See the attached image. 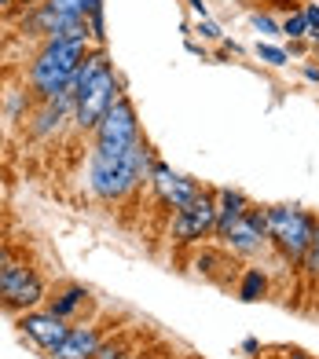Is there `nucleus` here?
<instances>
[{
    "instance_id": "10",
    "label": "nucleus",
    "mask_w": 319,
    "mask_h": 359,
    "mask_svg": "<svg viewBox=\"0 0 319 359\" xmlns=\"http://www.w3.org/2000/svg\"><path fill=\"white\" fill-rule=\"evenodd\" d=\"M19 326H22V334L34 341L37 348H44L48 355H52L62 341H67V334H70L67 319H59V316H52V312H26V316L19 319Z\"/></svg>"
},
{
    "instance_id": "14",
    "label": "nucleus",
    "mask_w": 319,
    "mask_h": 359,
    "mask_svg": "<svg viewBox=\"0 0 319 359\" xmlns=\"http://www.w3.org/2000/svg\"><path fill=\"white\" fill-rule=\"evenodd\" d=\"M88 301H92V293H88L85 286H62V290L55 293V297L48 301V312L70 323V319H77V316L85 312Z\"/></svg>"
},
{
    "instance_id": "13",
    "label": "nucleus",
    "mask_w": 319,
    "mask_h": 359,
    "mask_svg": "<svg viewBox=\"0 0 319 359\" xmlns=\"http://www.w3.org/2000/svg\"><path fill=\"white\" fill-rule=\"evenodd\" d=\"M213 202H217V238H224L228 231H231V224L238 220L250 209V202H246V194L243 191H231V187H220V191H213Z\"/></svg>"
},
{
    "instance_id": "11",
    "label": "nucleus",
    "mask_w": 319,
    "mask_h": 359,
    "mask_svg": "<svg viewBox=\"0 0 319 359\" xmlns=\"http://www.w3.org/2000/svg\"><path fill=\"white\" fill-rule=\"evenodd\" d=\"M107 341V330L100 323H81V326H70L67 341L52 352V359H92L100 352V345Z\"/></svg>"
},
{
    "instance_id": "18",
    "label": "nucleus",
    "mask_w": 319,
    "mask_h": 359,
    "mask_svg": "<svg viewBox=\"0 0 319 359\" xmlns=\"http://www.w3.org/2000/svg\"><path fill=\"white\" fill-rule=\"evenodd\" d=\"M217 264H228V257H224V253H213V250H202V253L195 257V268H198L202 275H217Z\"/></svg>"
},
{
    "instance_id": "7",
    "label": "nucleus",
    "mask_w": 319,
    "mask_h": 359,
    "mask_svg": "<svg viewBox=\"0 0 319 359\" xmlns=\"http://www.w3.org/2000/svg\"><path fill=\"white\" fill-rule=\"evenodd\" d=\"M118 81H114V70H103L100 77L92 81V88L85 92V100L77 103V110H74V121H77V128H95L103 121V114L110 110V103L118 100Z\"/></svg>"
},
{
    "instance_id": "17",
    "label": "nucleus",
    "mask_w": 319,
    "mask_h": 359,
    "mask_svg": "<svg viewBox=\"0 0 319 359\" xmlns=\"http://www.w3.org/2000/svg\"><path fill=\"white\" fill-rule=\"evenodd\" d=\"M257 59L268 62V67H286V62H290V55H286L279 44H257Z\"/></svg>"
},
{
    "instance_id": "5",
    "label": "nucleus",
    "mask_w": 319,
    "mask_h": 359,
    "mask_svg": "<svg viewBox=\"0 0 319 359\" xmlns=\"http://www.w3.org/2000/svg\"><path fill=\"white\" fill-rule=\"evenodd\" d=\"M213 231H217V202H213L210 191H202L187 209L177 213V220H172V238L177 242H198Z\"/></svg>"
},
{
    "instance_id": "21",
    "label": "nucleus",
    "mask_w": 319,
    "mask_h": 359,
    "mask_svg": "<svg viewBox=\"0 0 319 359\" xmlns=\"http://www.w3.org/2000/svg\"><path fill=\"white\" fill-rule=\"evenodd\" d=\"M198 34H202V41H220V37H224V34H220V26L210 22V19H198Z\"/></svg>"
},
{
    "instance_id": "19",
    "label": "nucleus",
    "mask_w": 319,
    "mask_h": 359,
    "mask_svg": "<svg viewBox=\"0 0 319 359\" xmlns=\"http://www.w3.org/2000/svg\"><path fill=\"white\" fill-rule=\"evenodd\" d=\"M301 268H305L312 279L319 275V220H315V235H312V246H308V253H305V260H301Z\"/></svg>"
},
{
    "instance_id": "26",
    "label": "nucleus",
    "mask_w": 319,
    "mask_h": 359,
    "mask_svg": "<svg viewBox=\"0 0 319 359\" xmlns=\"http://www.w3.org/2000/svg\"><path fill=\"white\" fill-rule=\"evenodd\" d=\"M305 77L308 81H319V67H305Z\"/></svg>"
},
{
    "instance_id": "3",
    "label": "nucleus",
    "mask_w": 319,
    "mask_h": 359,
    "mask_svg": "<svg viewBox=\"0 0 319 359\" xmlns=\"http://www.w3.org/2000/svg\"><path fill=\"white\" fill-rule=\"evenodd\" d=\"M264 217H268V238L279 246V253L286 260H294V264H301L312 246L315 220L305 209H294V205H272V209H264Z\"/></svg>"
},
{
    "instance_id": "28",
    "label": "nucleus",
    "mask_w": 319,
    "mask_h": 359,
    "mask_svg": "<svg viewBox=\"0 0 319 359\" xmlns=\"http://www.w3.org/2000/svg\"><path fill=\"white\" fill-rule=\"evenodd\" d=\"M133 359H147V355H143V352H136V355H133Z\"/></svg>"
},
{
    "instance_id": "15",
    "label": "nucleus",
    "mask_w": 319,
    "mask_h": 359,
    "mask_svg": "<svg viewBox=\"0 0 319 359\" xmlns=\"http://www.w3.org/2000/svg\"><path fill=\"white\" fill-rule=\"evenodd\" d=\"M264 293H268V275L261 268H246L243 283H238V297L243 301H261Z\"/></svg>"
},
{
    "instance_id": "20",
    "label": "nucleus",
    "mask_w": 319,
    "mask_h": 359,
    "mask_svg": "<svg viewBox=\"0 0 319 359\" xmlns=\"http://www.w3.org/2000/svg\"><path fill=\"white\" fill-rule=\"evenodd\" d=\"M250 26L257 29V34H283V26L272 19V15H261V11H253V15H250Z\"/></svg>"
},
{
    "instance_id": "2",
    "label": "nucleus",
    "mask_w": 319,
    "mask_h": 359,
    "mask_svg": "<svg viewBox=\"0 0 319 359\" xmlns=\"http://www.w3.org/2000/svg\"><path fill=\"white\" fill-rule=\"evenodd\" d=\"M88 55V37H67V41H48L37 62L29 67V81L44 103H55L67 95L70 77L77 74L81 59Z\"/></svg>"
},
{
    "instance_id": "29",
    "label": "nucleus",
    "mask_w": 319,
    "mask_h": 359,
    "mask_svg": "<svg viewBox=\"0 0 319 359\" xmlns=\"http://www.w3.org/2000/svg\"><path fill=\"white\" fill-rule=\"evenodd\" d=\"M4 4H11V0H0V8H4Z\"/></svg>"
},
{
    "instance_id": "24",
    "label": "nucleus",
    "mask_w": 319,
    "mask_h": 359,
    "mask_svg": "<svg viewBox=\"0 0 319 359\" xmlns=\"http://www.w3.org/2000/svg\"><path fill=\"white\" fill-rule=\"evenodd\" d=\"M187 4H191V11H195L198 19H210V11H205V4H202V0H187Z\"/></svg>"
},
{
    "instance_id": "4",
    "label": "nucleus",
    "mask_w": 319,
    "mask_h": 359,
    "mask_svg": "<svg viewBox=\"0 0 319 359\" xmlns=\"http://www.w3.org/2000/svg\"><path fill=\"white\" fill-rule=\"evenodd\" d=\"M44 297V283L34 268L26 264H8L0 268V304L15 308V312H26V308H37Z\"/></svg>"
},
{
    "instance_id": "25",
    "label": "nucleus",
    "mask_w": 319,
    "mask_h": 359,
    "mask_svg": "<svg viewBox=\"0 0 319 359\" xmlns=\"http://www.w3.org/2000/svg\"><path fill=\"white\" fill-rule=\"evenodd\" d=\"M257 348H261L257 337H246V341H243V352H257Z\"/></svg>"
},
{
    "instance_id": "27",
    "label": "nucleus",
    "mask_w": 319,
    "mask_h": 359,
    "mask_svg": "<svg viewBox=\"0 0 319 359\" xmlns=\"http://www.w3.org/2000/svg\"><path fill=\"white\" fill-rule=\"evenodd\" d=\"M0 268H8V257H4V246H0Z\"/></svg>"
},
{
    "instance_id": "22",
    "label": "nucleus",
    "mask_w": 319,
    "mask_h": 359,
    "mask_svg": "<svg viewBox=\"0 0 319 359\" xmlns=\"http://www.w3.org/2000/svg\"><path fill=\"white\" fill-rule=\"evenodd\" d=\"M305 19H308V37L319 34V4H305Z\"/></svg>"
},
{
    "instance_id": "9",
    "label": "nucleus",
    "mask_w": 319,
    "mask_h": 359,
    "mask_svg": "<svg viewBox=\"0 0 319 359\" xmlns=\"http://www.w3.org/2000/svg\"><path fill=\"white\" fill-rule=\"evenodd\" d=\"M140 140V121H136V110L133 103L118 95L110 110L103 114V121L95 125V143H136Z\"/></svg>"
},
{
    "instance_id": "6",
    "label": "nucleus",
    "mask_w": 319,
    "mask_h": 359,
    "mask_svg": "<svg viewBox=\"0 0 319 359\" xmlns=\"http://www.w3.org/2000/svg\"><path fill=\"white\" fill-rule=\"evenodd\" d=\"M224 242L231 246V253H238V257L264 253V246H268V217H264V209L250 205L246 213L231 224V231L224 235Z\"/></svg>"
},
{
    "instance_id": "30",
    "label": "nucleus",
    "mask_w": 319,
    "mask_h": 359,
    "mask_svg": "<svg viewBox=\"0 0 319 359\" xmlns=\"http://www.w3.org/2000/svg\"><path fill=\"white\" fill-rule=\"evenodd\" d=\"M315 279H319V275H315Z\"/></svg>"
},
{
    "instance_id": "1",
    "label": "nucleus",
    "mask_w": 319,
    "mask_h": 359,
    "mask_svg": "<svg viewBox=\"0 0 319 359\" xmlns=\"http://www.w3.org/2000/svg\"><path fill=\"white\" fill-rule=\"evenodd\" d=\"M154 165L147 143H95L88 161V187L100 202H121Z\"/></svg>"
},
{
    "instance_id": "8",
    "label": "nucleus",
    "mask_w": 319,
    "mask_h": 359,
    "mask_svg": "<svg viewBox=\"0 0 319 359\" xmlns=\"http://www.w3.org/2000/svg\"><path fill=\"white\" fill-rule=\"evenodd\" d=\"M151 184L158 191V198H162L169 209H177V213H180V209H187L202 194V187L191 176L172 172L169 165H162V161H154V165H151Z\"/></svg>"
},
{
    "instance_id": "23",
    "label": "nucleus",
    "mask_w": 319,
    "mask_h": 359,
    "mask_svg": "<svg viewBox=\"0 0 319 359\" xmlns=\"http://www.w3.org/2000/svg\"><path fill=\"white\" fill-rule=\"evenodd\" d=\"M276 359H312V355H305L301 348H283V355H276Z\"/></svg>"
},
{
    "instance_id": "16",
    "label": "nucleus",
    "mask_w": 319,
    "mask_h": 359,
    "mask_svg": "<svg viewBox=\"0 0 319 359\" xmlns=\"http://www.w3.org/2000/svg\"><path fill=\"white\" fill-rule=\"evenodd\" d=\"M283 34L290 37V41L308 37V19H305V11H290V19L283 22Z\"/></svg>"
},
{
    "instance_id": "12",
    "label": "nucleus",
    "mask_w": 319,
    "mask_h": 359,
    "mask_svg": "<svg viewBox=\"0 0 319 359\" xmlns=\"http://www.w3.org/2000/svg\"><path fill=\"white\" fill-rule=\"evenodd\" d=\"M103 70H110V59H107V52H103V48H95V52H88V55L81 59V67H77V74L70 77L67 95H70L74 103H81V100H85V92L92 88V81L100 77Z\"/></svg>"
}]
</instances>
